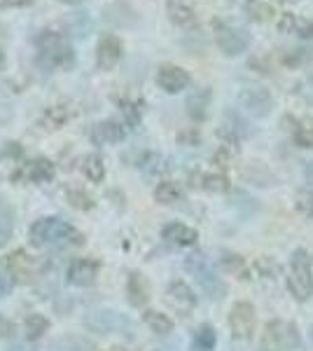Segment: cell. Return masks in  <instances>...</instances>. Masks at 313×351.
<instances>
[{"label": "cell", "instance_id": "17", "mask_svg": "<svg viewBox=\"0 0 313 351\" xmlns=\"http://www.w3.org/2000/svg\"><path fill=\"white\" fill-rule=\"evenodd\" d=\"M89 138H92L94 145H117L127 138V129L117 120H101L92 127Z\"/></svg>", "mask_w": 313, "mask_h": 351}, {"label": "cell", "instance_id": "4", "mask_svg": "<svg viewBox=\"0 0 313 351\" xmlns=\"http://www.w3.org/2000/svg\"><path fill=\"white\" fill-rule=\"evenodd\" d=\"M301 347V337L295 324L290 321H269L260 337V351H297Z\"/></svg>", "mask_w": 313, "mask_h": 351}, {"label": "cell", "instance_id": "5", "mask_svg": "<svg viewBox=\"0 0 313 351\" xmlns=\"http://www.w3.org/2000/svg\"><path fill=\"white\" fill-rule=\"evenodd\" d=\"M288 291L297 302H306L313 295V271L311 258L304 248H297L290 258V274H288Z\"/></svg>", "mask_w": 313, "mask_h": 351}, {"label": "cell", "instance_id": "8", "mask_svg": "<svg viewBox=\"0 0 313 351\" xmlns=\"http://www.w3.org/2000/svg\"><path fill=\"white\" fill-rule=\"evenodd\" d=\"M84 326L94 332H103V335H119V332L131 330V321L124 314L115 309H92L84 319Z\"/></svg>", "mask_w": 313, "mask_h": 351}, {"label": "cell", "instance_id": "33", "mask_svg": "<svg viewBox=\"0 0 313 351\" xmlns=\"http://www.w3.org/2000/svg\"><path fill=\"white\" fill-rule=\"evenodd\" d=\"M292 138L299 148H313V122L311 120H295Z\"/></svg>", "mask_w": 313, "mask_h": 351}, {"label": "cell", "instance_id": "38", "mask_svg": "<svg viewBox=\"0 0 313 351\" xmlns=\"http://www.w3.org/2000/svg\"><path fill=\"white\" fill-rule=\"evenodd\" d=\"M12 335H14V324L0 314V339H3V337H12Z\"/></svg>", "mask_w": 313, "mask_h": 351}, {"label": "cell", "instance_id": "16", "mask_svg": "<svg viewBox=\"0 0 313 351\" xmlns=\"http://www.w3.org/2000/svg\"><path fill=\"white\" fill-rule=\"evenodd\" d=\"M73 115H75L73 104L59 101V104H52L42 110V115L38 117V127L42 129V132H56V129H61L64 124L71 122Z\"/></svg>", "mask_w": 313, "mask_h": 351}, {"label": "cell", "instance_id": "11", "mask_svg": "<svg viewBox=\"0 0 313 351\" xmlns=\"http://www.w3.org/2000/svg\"><path fill=\"white\" fill-rule=\"evenodd\" d=\"M164 300H166V304L171 309L175 311V314L180 316H190L192 311L197 307V295L195 291H192L190 286L185 284V281H171L166 293H164Z\"/></svg>", "mask_w": 313, "mask_h": 351}, {"label": "cell", "instance_id": "46", "mask_svg": "<svg viewBox=\"0 0 313 351\" xmlns=\"http://www.w3.org/2000/svg\"><path fill=\"white\" fill-rule=\"evenodd\" d=\"M281 3H292V0H281Z\"/></svg>", "mask_w": 313, "mask_h": 351}, {"label": "cell", "instance_id": "35", "mask_svg": "<svg viewBox=\"0 0 313 351\" xmlns=\"http://www.w3.org/2000/svg\"><path fill=\"white\" fill-rule=\"evenodd\" d=\"M66 197H68V204H71L73 208H79V211H89V208H94V199L79 188H71Z\"/></svg>", "mask_w": 313, "mask_h": 351}, {"label": "cell", "instance_id": "22", "mask_svg": "<svg viewBox=\"0 0 313 351\" xmlns=\"http://www.w3.org/2000/svg\"><path fill=\"white\" fill-rule=\"evenodd\" d=\"M278 31L290 33V36H297L301 40H311L313 21L304 19V16H297V14H281V19H278Z\"/></svg>", "mask_w": 313, "mask_h": 351}, {"label": "cell", "instance_id": "37", "mask_svg": "<svg viewBox=\"0 0 313 351\" xmlns=\"http://www.w3.org/2000/svg\"><path fill=\"white\" fill-rule=\"evenodd\" d=\"M309 49H292L290 54H283V64L286 66H301L304 61H309Z\"/></svg>", "mask_w": 313, "mask_h": 351}, {"label": "cell", "instance_id": "3", "mask_svg": "<svg viewBox=\"0 0 313 351\" xmlns=\"http://www.w3.org/2000/svg\"><path fill=\"white\" fill-rule=\"evenodd\" d=\"M185 269L195 276L199 288H201L210 300H222L227 295L225 281L220 279L218 271H215V267H213V263H210L203 253H192V256H187Z\"/></svg>", "mask_w": 313, "mask_h": 351}, {"label": "cell", "instance_id": "13", "mask_svg": "<svg viewBox=\"0 0 313 351\" xmlns=\"http://www.w3.org/2000/svg\"><path fill=\"white\" fill-rule=\"evenodd\" d=\"M238 101H241L243 108H246L250 115H255V117H266L271 112V108H274V99H271L269 89H264V87L241 89Z\"/></svg>", "mask_w": 313, "mask_h": 351}, {"label": "cell", "instance_id": "12", "mask_svg": "<svg viewBox=\"0 0 313 351\" xmlns=\"http://www.w3.org/2000/svg\"><path fill=\"white\" fill-rule=\"evenodd\" d=\"M192 77L183 66L175 64H162L157 68V84L166 94H180L183 89L190 87Z\"/></svg>", "mask_w": 313, "mask_h": 351}, {"label": "cell", "instance_id": "2", "mask_svg": "<svg viewBox=\"0 0 313 351\" xmlns=\"http://www.w3.org/2000/svg\"><path fill=\"white\" fill-rule=\"evenodd\" d=\"M36 52L38 61L45 68H59V71H71L75 66V52L73 45L66 38V33L56 28H45L36 36Z\"/></svg>", "mask_w": 313, "mask_h": 351}, {"label": "cell", "instance_id": "42", "mask_svg": "<svg viewBox=\"0 0 313 351\" xmlns=\"http://www.w3.org/2000/svg\"><path fill=\"white\" fill-rule=\"evenodd\" d=\"M8 351H36V349L26 347V344H14V347H10Z\"/></svg>", "mask_w": 313, "mask_h": 351}, {"label": "cell", "instance_id": "21", "mask_svg": "<svg viewBox=\"0 0 313 351\" xmlns=\"http://www.w3.org/2000/svg\"><path fill=\"white\" fill-rule=\"evenodd\" d=\"M166 14L178 28H195L197 12L187 0H166Z\"/></svg>", "mask_w": 313, "mask_h": 351}, {"label": "cell", "instance_id": "1", "mask_svg": "<svg viewBox=\"0 0 313 351\" xmlns=\"http://www.w3.org/2000/svg\"><path fill=\"white\" fill-rule=\"evenodd\" d=\"M28 239L36 248H75L84 243V234L61 218H38L28 230Z\"/></svg>", "mask_w": 313, "mask_h": 351}, {"label": "cell", "instance_id": "32", "mask_svg": "<svg viewBox=\"0 0 313 351\" xmlns=\"http://www.w3.org/2000/svg\"><path fill=\"white\" fill-rule=\"evenodd\" d=\"M117 106L124 115V124L127 127H138L140 124V115H143V108H140V101L134 99H117Z\"/></svg>", "mask_w": 313, "mask_h": 351}, {"label": "cell", "instance_id": "6", "mask_svg": "<svg viewBox=\"0 0 313 351\" xmlns=\"http://www.w3.org/2000/svg\"><path fill=\"white\" fill-rule=\"evenodd\" d=\"M213 36L215 45L225 56H241L250 47V33L238 26L227 24V21H213Z\"/></svg>", "mask_w": 313, "mask_h": 351}, {"label": "cell", "instance_id": "43", "mask_svg": "<svg viewBox=\"0 0 313 351\" xmlns=\"http://www.w3.org/2000/svg\"><path fill=\"white\" fill-rule=\"evenodd\" d=\"M105 351H131L129 347H122V344H112V347H108Z\"/></svg>", "mask_w": 313, "mask_h": 351}, {"label": "cell", "instance_id": "45", "mask_svg": "<svg viewBox=\"0 0 313 351\" xmlns=\"http://www.w3.org/2000/svg\"><path fill=\"white\" fill-rule=\"evenodd\" d=\"M5 64V56H3V52H0V66H3Z\"/></svg>", "mask_w": 313, "mask_h": 351}, {"label": "cell", "instance_id": "18", "mask_svg": "<svg viewBox=\"0 0 313 351\" xmlns=\"http://www.w3.org/2000/svg\"><path fill=\"white\" fill-rule=\"evenodd\" d=\"M54 164L47 160V157H36V160H28L24 171H21V180L31 185H45L54 180Z\"/></svg>", "mask_w": 313, "mask_h": 351}, {"label": "cell", "instance_id": "27", "mask_svg": "<svg viewBox=\"0 0 313 351\" xmlns=\"http://www.w3.org/2000/svg\"><path fill=\"white\" fill-rule=\"evenodd\" d=\"M243 10H246L248 19L255 21V24H269L276 16V10L271 8L269 3H262V0H248V3L243 5Z\"/></svg>", "mask_w": 313, "mask_h": 351}, {"label": "cell", "instance_id": "26", "mask_svg": "<svg viewBox=\"0 0 313 351\" xmlns=\"http://www.w3.org/2000/svg\"><path fill=\"white\" fill-rule=\"evenodd\" d=\"M185 192L175 180H162V183L155 188V202L164 204V206H173V204L183 202Z\"/></svg>", "mask_w": 313, "mask_h": 351}, {"label": "cell", "instance_id": "20", "mask_svg": "<svg viewBox=\"0 0 313 351\" xmlns=\"http://www.w3.org/2000/svg\"><path fill=\"white\" fill-rule=\"evenodd\" d=\"M210 99H213V92H210V87H199L195 89L190 96H187V115L192 117L195 122H203L208 115V108H210Z\"/></svg>", "mask_w": 313, "mask_h": 351}, {"label": "cell", "instance_id": "9", "mask_svg": "<svg viewBox=\"0 0 313 351\" xmlns=\"http://www.w3.org/2000/svg\"><path fill=\"white\" fill-rule=\"evenodd\" d=\"M26 167V152L24 145L16 141H8L0 148V180L3 183H14L21 180V171Z\"/></svg>", "mask_w": 313, "mask_h": 351}, {"label": "cell", "instance_id": "31", "mask_svg": "<svg viewBox=\"0 0 313 351\" xmlns=\"http://www.w3.org/2000/svg\"><path fill=\"white\" fill-rule=\"evenodd\" d=\"M49 319H45L42 314H31V316H26V321H24V335L26 339H31V342H36V339L40 337H45V332L49 330Z\"/></svg>", "mask_w": 313, "mask_h": 351}, {"label": "cell", "instance_id": "15", "mask_svg": "<svg viewBox=\"0 0 313 351\" xmlns=\"http://www.w3.org/2000/svg\"><path fill=\"white\" fill-rule=\"evenodd\" d=\"M66 276H68V281L77 288L94 286L96 279H99V263H96L94 258H75L68 265Z\"/></svg>", "mask_w": 313, "mask_h": 351}, {"label": "cell", "instance_id": "19", "mask_svg": "<svg viewBox=\"0 0 313 351\" xmlns=\"http://www.w3.org/2000/svg\"><path fill=\"white\" fill-rule=\"evenodd\" d=\"M150 281L143 271H129V279H127V298L134 307H145L150 302Z\"/></svg>", "mask_w": 313, "mask_h": 351}, {"label": "cell", "instance_id": "29", "mask_svg": "<svg viewBox=\"0 0 313 351\" xmlns=\"http://www.w3.org/2000/svg\"><path fill=\"white\" fill-rule=\"evenodd\" d=\"M143 324L150 328L155 335H168V332L173 330V321H171L166 314L155 311V309H145L143 311Z\"/></svg>", "mask_w": 313, "mask_h": 351}, {"label": "cell", "instance_id": "7", "mask_svg": "<svg viewBox=\"0 0 313 351\" xmlns=\"http://www.w3.org/2000/svg\"><path fill=\"white\" fill-rule=\"evenodd\" d=\"M0 267H3L5 274L12 281H16V284H28V281H33L40 274L42 265H40L38 258L28 256L26 251L19 248V251L8 253V256L0 260Z\"/></svg>", "mask_w": 313, "mask_h": 351}, {"label": "cell", "instance_id": "28", "mask_svg": "<svg viewBox=\"0 0 313 351\" xmlns=\"http://www.w3.org/2000/svg\"><path fill=\"white\" fill-rule=\"evenodd\" d=\"M82 173H84V178H87L89 183H101V180L105 178L103 157L96 155V152H89V155L82 160Z\"/></svg>", "mask_w": 313, "mask_h": 351}, {"label": "cell", "instance_id": "10", "mask_svg": "<svg viewBox=\"0 0 313 351\" xmlns=\"http://www.w3.org/2000/svg\"><path fill=\"white\" fill-rule=\"evenodd\" d=\"M255 324H258V314L250 302H236L229 311V328L231 335L236 339H250L255 335Z\"/></svg>", "mask_w": 313, "mask_h": 351}, {"label": "cell", "instance_id": "14", "mask_svg": "<svg viewBox=\"0 0 313 351\" xmlns=\"http://www.w3.org/2000/svg\"><path fill=\"white\" fill-rule=\"evenodd\" d=\"M124 56V43L117 36H103L96 45V66L101 71H112Z\"/></svg>", "mask_w": 313, "mask_h": 351}, {"label": "cell", "instance_id": "41", "mask_svg": "<svg viewBox=\"0 0 313 351\" xmlns=\"http://www.w3.org/2000/svg\"><path fill=\"white\" fill-rule=\"evenodd\" d=\"M304 176H306V180L313 185V160L311 162H306V167H304Z\"/></svg>", "mask_w": 313, "mask_h": 351}, {"label": "cell", "instance_id": "39", "mask_svg": "<svg viewBox=\"0 0 313 351\" xmlns=\"http://www.w3.org/2000/svg\"><path fill=\"white\" fill-rule=\"evenodd\" d=\"M12 293V279L8 274H0V300L8 298Z\"/></svg>", "mask_w": 313, "mask_h": 351}, {"label": "cell", "instance_id": "44", "mask_svg": "<svg viewBox=\"0 0 313 351\" xmlns=\"http://www.w3.org/2000/svg\"><path fill=\"white\" fill-rule=\"evenodd\" d=\"M61 3H66V5H77V3H84V0H61Z\"/></svg>", "mask_w": 313, "mask_h": 351}, {"label": "cell", "instance_id": "23", "mask_svg": "<svg viewBox=\"0 0 313 351\" xmlns=\"http://www.w3.org/2000/svg\"><path fill=\"white\" fill-rule=\"evenodd\" d=\"M162 237L166 241L175 243V246H195L199 239V232L185 223H168V225H164Z\"/></svg>", "mask_w": 313, "mask_h": 351}, {"label": "cell", "instance_id": "25", "mask_svg": "<svg viewBox=\"0 0 313 351\" xmlns=\"http://www.w3.org/2000/svg\"><path fill=\"white\" fill-rule=\"evenodd\" d=\"M192 180H195L192 185H197V188H201L206 192H227L229 190V178L220 171L197 173V176H192Z\"/></svg>", "mask_w": 313, "mask_h": 351}, {"label": "cell", "instance_id": "40", "mask_svg": "<svg viewBox=\"0 0 313 351\" xmlns=\"http://www.w3.org/2000/svg\"><path fill=\"white\" fill-rule=\"evenodd\" d=\"M36 0H0V10H8V8H28L33 5Z\"/></svg>", "mask_w": 313, "mask_h": 351}, {"label": "cell", "instance_id": "30", "mask_svg": "<svg viewBox=\"0 0 313 351\" xmlns=\"http://www.w3.org/2000/svg\"><path fill=\"white\" fill-rule=\"evenodd\" d=\"M215 342H218V335H215V328L210 324L199 326L195 335H192V347H195V351H213Z\"/></svg>", "mask_w": 313, "mask_h": 351}, {"label": "cell", "instance_id": "36", "mask_svg": "<svg viewBox=\"0 0 313 351\" xmlns=\"http://www.w3.org/2000/svg\"><path fill=\"white\" fill-rule=\"evenodd\" d=\"M295 208L304 218L313 220V190H299L297 197H295Z\"/></svg>", "mask_w": 313, "mask_h": 351}, {"label": "cell", "instance_id": "24", "mask_svg": "<svg viewBox=\"0 0 313 351\" xmlns=\"http://www.w3.org/2000/svg\"><path fill=\"white\" fill-rule=\"evenodd\" d=\"M47 351H96V344L82 335H61L47 344Z\"/></svg>", "mask_w": 313, "mask_h": 351}, {"label": "cell", "instance_id": "34", "mask_svg": "<svg viewBox=\"0 0 313 351\" xmlns=\"http://www.w3.org/2000/svg\"><path fill=\"white\" fill-rule=\"evenodd\" d=\"M222 267L231 274H236L238 279H248V267H246V260L236 253H222Z\"/></svg>", "mask_w": 313, "mask_h": 351}]
</instances>
